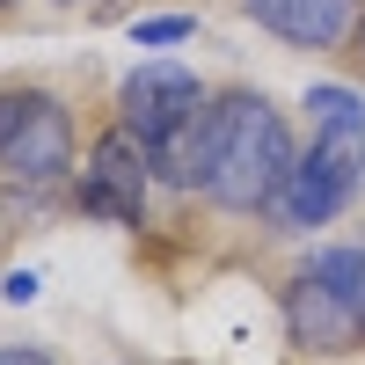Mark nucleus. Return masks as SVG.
Returning a JSON list of instances; mask_svg holds the SVG:
<instances>
[{"mask_svg": "<svg viewBox=\"0 0 365 365\" xmlns=\"http://www.w3.org/2000/svg\"><path fill=\"white\" fill-rule=\"evenodd\" d=\"M241 15L292 51H336V44H351L365 8L358 0H241Z\"/></svg>", "mask_w": 365, "mask_h": 365, "instance_id": "0eeeda50", "label": "nucleus"}, {"mask_svg": "<svg viewBox=\"0 0 365 365\" xmlns=\"http://www.w3.org/2000/svg\"><path fill=\"white\" fill-rule=\"evenodd\" d=\"M0 8H15V0H0Z\"/></svg>", "mask_w": 365, "mask_h": 365, "instance_id": "f8f14e48", "label": "nucleus"}, {"mask_svg": "<svg viewBox=\"0 0 365 365\" xmlns=\"http://www.w3.org/2000/svg\"><path fill=\"white\" fill-rule=\"evenodd\" d=\"M351 44H358V66H365V15H358V29H351Z\"/></svg>", "mask_w": 365, "mask_h": 365, "instance_id": "9b49d317", "label": "nucleus"}, {"mask_svg": "<svg viewBox=\"0 0 365 365\" xmlns=\"http://www.w3.org/2000/svg\"><path fill=\"white\" fill-rule=\"evenodd\" d=\"M0 365H51L44 351H29V344H15V351H0Z\"/></svg>", "mask_w": 365, "mask_h": 365, "instance_id": "9d476101", "label": "nucleus"}, {"mask_svg": "<svg viewBox=\"0 0 365 365\" xmlns=\"http://www.w3.org/2000/svg\"><path fill=\"white\" fill-rule=\"evenodd\" d=\"M182 37H197L190 15H146V22H132V44H139V51H168V44H182Z\"/></svg>", "mask_w": 365, "mask_h": 365, "instance_id": "6e6552de", "label": "nucleus"}, {"mask_svg": "<svg viewBox=\"0 0 365 365\" xmlns=\"http://www.w3.org/2000/svg\"><path fill=\"white\" fill-rule=\"evenodd\" d=\"M299 110H307V154L292 161V175L270 197L278 234H314L344 220L365 190V96L344 81H314Z\"/></svg>", "mask_w": 365, "mask_h": 365, "instance_id": "f03ea898", "label": "nucleus"}, {"mask_svg": "<svg viewBox=\"0 0 365 365\" xmlns=\"http://www.w3.org/2000/svg\"><path fill=\"white\" fill-rule=\"evenodd\" d=\"M0 175L22 197L73 190V110L51 88H29V81L0 88Z\"/></svg>", "mask_w": 365, "mask_h": 365, "instance_id": "20e7f679", "label": "nucleus"}, {"mask_svg": "<svg viewBox=\"0 0 365 365\" xmlns=\"http://www.w3.org/2000/svg\"><path fill=\"white\" fill-rule=\"evenodd\" d=\"M205 103H212V96H205V81H197L190 66H175V58H146V66H132L125 88H117V125L139 132L146 154H154V146L175 139Z\"/></svg>", "mask_w": 365, "mask_h": 365, "instance_id": "423d86ee", "label": "nucleus"}, {"mask_svg": "<svg viewBox=\"0 0 365 365\" xmlns=\"http://www.w3.org/2000/svg\"><path fill=\"white\" fill-rule=\"evenodd\" d=\"M146 182H154V154L146 139L110 125L96 146H88V168L73 175V205L88 220H110V227H146Z\"/></svg>", "mask_w": 365, "mask_h": 365, "instance_id": "39448f33", "label": "nucleus"}, {"mask_svg": "<svg viewBox=\"0 0 365 365\" xmlns=\"http://www.w3.org/2000/svg\"><path fill=\"white\" fill-rule=\"evenodd\" d=\"M0 299H8V307H22V299H37V270H8V285H0Z\"/></svg>", "mask_w": 365, "mask_h": 365, "instance_id": "1a4fd4ad", "label": "nucleus"}, {"mask_svg": "<svg viewBox=\"0 0 365 365\" xmlns=\"http://www.w3.org/2000/svg\"><path fill=\"white\" fill-rule=\"evenodd\" d=\"M197 190L220 205V212H270L278 182L292 175L299 146H292V125L285 110L256 96V88H227L197 110Z\"/></svg>", "mask_w": 365, "mask_h": 365, "instance_id": "f257e3e1", "label": "nucleus"}, {"mask_svg": "<svg viewBox=\"0 0 365 365\" xmlns=\"http://www.w3.org/2000/svg\"><path fill=\"white\" fill-rule=\"evenodd\" d=\"M285 336L314 358L365 351V241H322L285 278Z\"/></svg>", "mask_w": 365, "mask_h": 365, "instance_id": "7ed1b4c3", "label": "nucleus"}]
</instances>
